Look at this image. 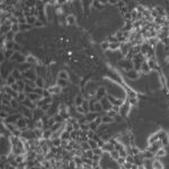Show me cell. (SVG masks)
Returning <instances> with one entry per match:
<instances>
[{"instance_id": "33", "label": "cell", "mask_w": 169, "mask_h": 169, "mask_svg": "<svg viewBox=\"0 0 169 169\" xmlns=\"http://www.w3.org/2000/svg\"><path fill=\"white\" fill-rule=\"evenodd\" d=\"M93 151H94V155H96V156H102L103 157V155H104V151H103L102 148H96V149H94Z\"/></svg>"}, {"instance_id": "36", "label": "cell", "mask_w": 169, "mask_h": 169, "mask_svg": "<svg viewBox=\"0 0 169 169\" xmlns=\"http://www.w3.org/2000/svg\"><path fill=\"white\" fill-rule=\"evenodd\" d=\"M34 93H36L37 95H40V96H43L44 89H43V88H37V87H36L35 89H34Z\"/></svg>"}, {"instance_id": "8", "label": "cell", "mask_w": 169, "mask_h": 169, "mask_svg": "<svg viewBox=\"0 0 169 169\" xmlns=\"http://www.w3.org/2000/svg\"><path fill=\"white\" fill-rule=\"evenodd\" d=\"M26 62H27V63H29V64H32V65H35V64L38 63L37 59H36L34 55H32V54L26 55Z\"/></svg>"}, {"instance_id": "26", "label": "cell", "mask_w": 169, "mask_h": 169, "mask_svg": "<svg viewBox=\"0 0 169 169\" xmlns=\"http://www.w3.org/2000/svg\"><path fill=\"white\" fill-rule=\"evenodd\" d=\"M17 99H18V102L21 103H23L24 100H26L27 99V95L25 93H19V95H18V97H17Z\"/></svg>"}, {"instance_id": "5", "label": "cell", "mask_w": 169, "mask_h": 169, "mask_svg": "<svg viewBox=\"0 0 169 169\" xmlns=\"http://www.w3.org/2000/svg\"><path fill=\"white\" fill-rule=\"evenodd\" d=\"M65 21H67V25H69V26H72V25L77 24V18L74 15H68Z\"/></svg>"}, {"instance_id": "35", "label": "cell", "mask_w": 169, "mask_h": 169, "mask_svg": "<svg viewBox=\"0 0 169 169\" xmlns=\"http://www.w3.org/2000/svg\"><path fill=\"white\" fill-rule=\"evenodd\" d=\"M11 31L14 33H17L21 31V26H19V24H14V25H11Z\"/></svg>"}, {"instance_id": "1", "label": "cell", "mask_w": 169, "mask_h": 169, "mask_svg": "<svg viewBox=\"0 0 169 169\" xmlns=\"http://www.w3.org/2000/svg\"><path fill=\"white\" fill-rule=\"evenodd\" d=\"M16 126H17V128L21 130L23 132L27 131V130H28V127H27V118H25V117H21V118L16 122Z\"/></svg>"}, {"instance_id": "18", "label": "cell", "mask_w": 169, "mask_h": 169, "mask_svg": "<svg viewBox=\"0 0 169 169\" xmlns=\"http://www.w3.org/2000/svg\"><path fill=\"white\" fill-rule=\"evenodd\" d=\"M19 104H21V103L18 102L17 98H12L11 100H10V107H12L14 109H16V108L19 107Z\"/></svg>"}, {"instance_id": "20", "label": "cell", "mask_w": 169, "mask_h": 169, "mask_svg": "<svg viewBox=\"0 0 169 169\" xmlns=\"http://www.w3.org/2000/svg\"><path fill=\"white\" fill-rule=\"evenodd\" d=\"M103 118V124H109V123H113L114 122V118H112V117L107 116V115H104V116H102Z\"/></svg>"}, {"instance_id": "47", "label": "cell", "mask_w": 169, "mask_h": 169, "mask_svg": "<svg viewBox=\"0 0 169 169\" xmlns=\"http://www.w3.org/2000/svg\"><path fill=\"white\" fill-rule=\"evenodd\" d=\"M82 167H84V169H94L93 166H91V165H88V163H84Z\"/></svg>"}, {"instance_id": "2", "label": "cell", "mask_w": 169, "mask_h": 169, "mask_svg": "<svg viewBox=\"0 0 169 169\" xmlns=\"http://www.w3.org/2000/svg\"><path fill=\"white\" fill-rule=\"evenodd\" d=\"M100 103H102V105H103V109H104L105 112L111 111L112 108H113V104L108 100L107 97H104V98L100 100Z\"/></svg>"}, {"instance_id": "27", "label": "cell", "mask_w": 169, "mask_h": 169, "mask_svg": "<svg viewBox=\"0 0 169 169\" xmlns=\"http://www.w3.org/2000/svg\"><path fill=\"white\" fill-rule=\"evenodd\" d=\"M76 111L78 114H80V115H87V112L84 109V107L82 106H76Z\"/></svg>"}, {"instance_id": "53", "label": "cell", "mask_w": 169, "mask_h": 169, "mask_svg": "<svg viewBox=\"0 0 169 169\" xmlns=\"http://www.w3.org/2000/svg\"><path fill=\"white\" fill-rule=\"evenodd\" d=\"M77 169H84V167H82V166L81 167H77Z\"/></svg>"}, {"instance_id": "32", "label": "cell", "mask_w": 169, "mask_h": 169, "mask_svg": "<svg viewBox=\"0 0 169 169\" xmlns=\"http://www.w3.org/2000/svg\"><path fill=\"white\" fill-rule=\"evenodd\" d=\"M89 126H90V130H91V131H95V132H96L97 130H98V127H99V125L97 124L96 122H95V121L89 123Z\"/></svg>"}, {"instance_id": "29", "label": "cell", "mask_w": 169, "mask_h": 169, "mask_svg": "<svg viewBox=\"0 0 169 169\" xmlns=\"http://www.w3.org/2000/svg\"><path fill=\"white\" fill-rule=\"evenodd\" d=\"M88 144H89V147H90V149H96V148H98V143L96 142L95 140H88Z\"/></svg>"}, {"instance_id": "37", "label": "cell", "mask_w": 169, "mask_h": 169, "mask_svg": "<svg viewBox=\"0 0 169 169\" xmlns=\"http://www.w3.org/2000/svg\"><path fill=\"white\" fill-rule=\"evenodd\" d=\"M128 103H130V105H131V106L137 105V97H134V98H130V99H128Z\"/></svg>"}, {"instance_id": "43", "label": "cell", "mask_w": 169, "mask_h": 169, "mask_svg": "<svg viewBox=\"0 0 169 169\" xmlns=\"http://www.w3.org/2000/svg\"><path fill=\"white\" fill-rule=\"evenodd\" d=\"M95 122H96L97 124H98V125H99V126L102 125V124H103V118H102V116H100V115H99V116L97 117L96 120H95Z\"/></svg>"}, {"instance_id": "14", "label": "cell", "mask_w": 169, "mask_h": 169, "mask_svg": "<svg viewBox=\"0 0 169 169\" xmlns=\"http://www.w3.org/2000/svg\"><path fill=\"white\" fill-rule=\"evenodd\" d=\"M52 130L51 128H47L46 131H44L43 133V139H45V140H51V137H52Z\"/></svg>"}, {"instance_id": "3", "label": "cell", "mask_w": 169, "mask_h": 169, "mask_svg": "<svg viewBox=\"0 0 169 169\" xmlns=\"http://www.w3.org/2000/svg\"><path fill=\"white\" fill-rule=\"evenodd\" d=\"M21 105L26 106L27 108H29V109H32V111H35L36 108L38 107V106H37V104H36V103H33L32 100H29L28 98H27L26 100H24V102L21 103Z\"/></svg>"}, {"instance_id": "24", "label": "cell", "mask_w": 169, "mask_h": 169, "mask_svg": "<svg viewBox=\"0 0 169 169\" xmlns=\"http://www.w3.org/2000/svg\"><path fill=\"white\" fill-rule=\"evenodd\" d=\"M109 156L112 157V159H113V160H117V159L120 158V152L117 151V150H114V151L109 152Z\"/></svg>"}, {"instance_id": "34", "label": "cell", "mask_w": 169, "mask_h": 169, "mask_svg": "<svg viewBox=\"0 0 169 169\" xmlns=\"http://www.w3.org/2000/svg\"><path fill=\"white\" fill-rule=\"evenodd\" d=\"M44 160H45V156H44V155H37V156H36V159H35L36 162L42 163Z\"/></svg>"}, {"instance_id": "23", "label": "cell", "mask_w": 169, "mask_h": 169, "mask_svg": "<svg viewBox=\"0 0 169 169\" xmlns=\"http://www.w3.org/2000/svg\"><path fill=\"white\" fill-rule=\"evenodd\" d=\"M15 35H16V33H14L12 31H10V32H8L7 34H5V36H6V40H7V41H14Z\"/></svg>"}, {"instance_id": "17", "label": "cell", "mask_w": 169, "mask_h": 169, "mask_svg": "<svg viewBox=\"0 0 169 169\" xmlns=\"http://www.w3.org/2000/svg\"><path fill=\"white\" fill-rule=\"evenodd\" d=\"M60 139L61 140H68V141H70L71 140V134L70 132H67V131H63L61 134V137H60Z\"/></svg>"}, {"instance_id": "42", "label": "cell", "mask_w": 169, "mask_h": 169, "mask_svg": "<svg viewBox=\"0 0 169 169\" xmlns=\"http://www.w3.org/2000/svg\"><path fill=\"white\" fill-rule=\"evenodd\" d=\"M95 134H96V133H95V131H91V130H90V131H88V133H87L88 139H89V140H90V139L93 140V137H94V135H95Z\"/></svg>"}, {"instance_id": "39", "label": "cell", "mask_w": 169, "mask_h": 169, "mask_svg": "<svg viewBox=\"0 0 169 169\" xmlns=\"http://www.w3.org/2000/svg\"><path fill=\"white\" fill-rule=\"evenodd\" d=\"M127 76L130 77V78H137V73H135V72H134L133 70H130V71H128V72H127Z\"/></svg>"}, {"instance_id": "49", "label": "cell", "mask_w": 169, "mask_h": 169, "mask_svg": "<svg viewBox=\"0 0 169 169\" xmlns=\"http://www.w3.org/2000/svg\"><path fill=\"white\" fill-rule=\"evenodd\" d=\"M67 146H69V141H68V140H62L61 147H67Z\"/></svg>"}, {"instance_id": "45", "label": "cell", "mask_w": 169, "mask_h": 169, "mask_svg": "<svg viewBox=\"0 0 169 169\" xmlns=\"http://www.w3.org/2000/svg\"><path fill=\"white\" fill-rule=\"evenodd\" d=\"M14 51H15V52H17V51H21V46L16 43V44H15V47H14Z\"/></svg>"}, {"instance_id": "16", "label": "cell", "mask_w": 169, "mask_h": 169, "mask_svg": "<svg viewBox=\"0 0 169 169\" xmlns=\"http://www.w3.org/2000/svg\"><path fill=\"white\" fill-rule=\"evenodd\" d=\"M72 159H73V161H74V163L77 165V167H81L82 165H84V161H82V158H81V157L74 156V157H73Z\"/></svg>"}, {"instance_id": "13", "label": "cell", "mask_w": 169, "mask_h": 169, "mask_svg": "<svg viewBox=\"0 0 169 169\" xmlns=\"http://www.w3.org/2000/svg\"><path fill=\"white\" fill-rule=\"evenodd\" d=\"M84 102V97H82V95H78V96L76 97V99H74V105L76 106H82Z\"/></svg>"}, {"instance_id": "52", "label": "cell", "mask_w": 169, "mask_h": 169, "mask_svg": "<svg viewBox=\"0 0 169 169\" xmlns=\"http://www.w3.org/2000/svg\"><path fill=\"white\" fill-rule=\"evenodd\" d=\"M131 169H137V166H132Z\"/></svg>"}, {"instance_id": "30", "label": "cell", "mask_w": 169, "mask_h": 169, "mask_svg": "<svg viewBox=\"0 0 169 169\" xmlns=\"http://www.w3.org/2000/svg\"><path fill=\"white\" fill-rule=\"evenodd\" d=\"M100 47H102L103 51H107V50H109V43H108L107 41H104L100 43Z\"/></svg>"}, {"instance_id": "44", "label": "cell", "mask_w": 169, "mask_h": 169, "mask_svg": "<svg viewBox=\"0 0 169 169\" xmlns=\"http://www.w3.org/2000/svg\"><path fill=\"white\" fill-rule=\"evenodd\" d=\"M142 70L144 71V72H149V65H148V63H143L142 64Z\"/></svg>"}, {"instance_id": "12", "label": "cell", "mask_w": 169, "mask_h": 169, "mask_svg": "<svg viewBox=\"0 0 169 169\" xmlns=\"http://www.w3.org/2000/svg\"><path fill=\"white\" fill-rule=\"evenodd\" d=\"M26 21H27V24H28V25L34 26L35 23L37 21V17H36V16H28V17H26Z\"/></svg>"}, {"instance_id": "41", "label": "cell", "mask_w": 169, "mask_h": 169, "mask_svg": "<svg viewBox=\"0 0 169 169\" xmlns=\"http://www.w3.org/2000/svg\"><path fill=\"white\" fill-rule=\"evenodd\" d=\"M116 161H117V163H118V165H124V163L126 162V159H125V158H123V157H120Z\"/></svg>"}, {"instance_id": "7", "label": "cell", "mask_w": 169, "mask_h": 169, "mask_svg": "<svg viewBox=\"0 0 169 169\" xmlns=\"http://www.w3.org/2000/svg\"><path fill=\"white\" fill-rule=\"evenodd\" d=\"M102 149H103V151H104V152H108V153H109V152H112V151L115 150V146L112 144V143H109V142H106L105 146L103 147Z\"/></svg>"}, {"instance_id": "22", "label": "cell", "mask_w": 169, "mask_h": 169, "mask_svg": "<svg viewBox=\"0 0 169 169\" xmlns=\"http://www.w3.org/2000/svg\"><path fill=\"white\" fill-rule=\"evenodd\" d=\"M95 111H96V113H100V112H105L104 109H103V105L100 102H96L95 103Z\"/></svg>"}, {"instance_id": "19", "label": "cell", "mask_w": 169, "mask_h": 169, "mask_svg": "<svg viewBox=\"0 0 169 169\" xmlns=\"http://www.w3.org/2000/svg\"><path fill=\"white\" fill-rule=\"evenodd\" d=\"M35 84H36V87H37V88H43V89H44V80H43L42 77H38V78L36 79Z\"/></svg>"}, {"instance_id": "10", "label": "cell", "mask_w": 169, "mask_h": 169, "mask_svg": "<svg viewBox=\"0 0 169 169\" xmlns=\"http://www.w3.org/2000/svg\"><path fill=\"white\" fill-rule=\"evenodd\" d=\"M15 54V51L14 50H6L5 52L2 53V56L5 59H7V60H10V59L12 58V55Z\"/></svg>"}, {"instance_id": "4", "label": "cell", "mask_w": 169, "mask_h": 169, "mask_svg": "<svg viewBox=\"0 0 169 169\" xmlns=\"http://www.w3.org/2000/svg\"><path fill=\"white\" fill-rule=\"evenodd\" d=\"M10 74L11 76H14V78L16 79V80H24V76H23V73L21 72V71L18 70V69H14V70L10 72Z\"/></svg>"}, {"instance_id": "11", "label": "cell", "mask_w": 169, "mask_h": 169, "mask_svg": "<svg viewBox=\"0 0 169 169\" xmlns=\"http://www.w3.org/2000/svg\"><path fill=\"white\" fill-rule=\"evenodd\" d=\"M98 116L99 115H97V113H88L87 115H86V118H87L88 122L90 123V122H94Z\"/></svg>"}, {"instance_id": "51", "label": "cell", "mask_w": 169, "mask_h": 169, "mask_svg": "<svg viewBox=\"0 0 169 169\" xmlns=\"http://www.w3.org/2000/svg\"><path fill=\"white\" fill-rule=\"evenodd\" d=\"M15 169H27V168H25V167H17V168H15Z\"/></svg>"}, {"instance_id": "21", "label": "cell", "mask_w": 169, "mask_h": 169, "mask_svg": "<svg viewBox=\"0 0 169 169\" xmlns=\"http://www.w3.org/2000/svg\"><path fill=\"white\" fill-rule=\"evenodd\" d=\"M121 47V43L117 42V43H109V50L111 51H116Z\"/></svg>"}, {"instance_id": "31", "label": "cell", "mask_w": 169, "mask_h": 169, "mask_svg": "<svg viewBox=\"0 0 169 169\" xmlns=\"http://www.w3.org/2000/svg\"><path fill=\"white\" fill-rule=\"evenodd\" d=\"M106 115H107V116H109V117H112V118H115V117L118 115V113H116V112L114 111V109H111V111L106 112Z\"/></svg>"}, {"instance_id": "9", "label": "cell", "mask_w": 169, "mask_h": 169, "mask_svg": "<svg viewBox=\"0 0 169 169\" xmlns=\"http://www.w3.org/2000/svg\"><path fill=\"white\" fill-rule=\"evenodd\" d=\"M17 82V80L14 78V76H11L10 73H9L8 76H7V78H6V84L7 86H9V87H11L12 84H15Z\"/></svg>"}, {"instance_id": "15", "label": "cell", "mask_w": 169, "mask_h": 169, "mask_svg": "<svg viewBox=\"0 0 169 169\" xmlns=\"http://www.w3.org/2000/svg\"><path fill=\"white\" fill-rule=\"evenodd\" d=\"M56 84L58 86H60L61 88H67L68 86H69V81L68 80H63V79H58V82H56Z\"/></svg>"}, {"instance_id": "28", "label": "cell", "mask_w": 169, "mask_h": 169, "mask_svg": "<svg viewBox=\"0 0 169 169\" xmlns=\"http://www.w3.org/2000/svg\"><path fill=\"white\" fill-rule=\"evenodd\" d=\"M153 169H163V165L159 160L153 161Z\"/></svg>"}, {"instance_id": "50", "label": "cell", "mask_w": 169, "mask_h": 169, "mask_svg": "<svg viewBox=\"0 0 169 169\" xmlns=\"http://www.w3.org/2000/svg\"><path fill=\"white\" fill-rule=\"evenodd\" d=\"M98 166H99V162H97V161H94L93 162V168H96Z\"/></svg>"}, {"instance_id": "6", "label": "cell", "mask_w": 169, "mask_h": 169, "mask_svg": "<svg viewBox=\"0 0 169 169\" xmlns=\"http://www.w3.org/2000/svg\"><path fill=\"white\" fill-rule=\"evenodd\" d=\"M58 79H63V80H70V76H69V73L67 72L65 70H60L58 73Z\"/></svg>"}, {"instance_id": "46", "label": "cell", "mask_w": 169, "mask_h": 169, "mask_svg": "<svg viewBox=\"0 0 169 169\" xmlns=\"http://www.w3.org/2000/svg\"><path fill=\"white\" fill-rule=\"evenodd\" d=\"M34 26H35V27H43V26H44V24L42 23L41 21H37L35 23V25H34Z\"/></svg>"}, {"instance_id": "38", "label": "cell", "mask_w": 169, "mask_h": 169, "mask_svg": "<svg viewBox=\"0 0 169 169\" xmlns=\"http://www.w3.org/2000/svg\"><path fill=\"white\" fill-rule=\"evenodd\" d=\"M40 108H42V111H44V112H49L50 108H51V105H49V104H44V105L41 106Z\"/></svg>"}, {"instance_id": "25", "label": "cell", "mask_w": 169, "mask_h": 169, "mask_svg": "<svg viewBox=\"0 0 169 169\" xmlns=\"http://www.w3.org/2000/svg\"><path fill=\"white\" fill-rule=\"evenodd\" d=\"M61 142H62V140L60 139V137L54 139V140H52V146L55 147V148H60V147H61Z\"/></svg>"}, {"instance_id": "40", "label": "cell", "mask_w": 169, "mask_h": 169, "mask_svg": "<svg viewBox=\"0 0 169 169\" xmlns=\"http://www.w3.org/2000/svg\"><path fill=\"white\" fill-rule=\"evenodd\" d=\"M81 147H82V149H84V151H87V150H89V149H90V147H89L88 142H82L81 143Z\"/></svg>"}, {"instance_id": "48", "label": "cell", "mask_w": 169, "mask_h": 169, "mask_svg": "<svg viewBox=\"0 0 169 169\" xmlns=\"http://www.w3.org/2000/svg\"><path fill=\"white\" fill-rule=\"evenodd\" d=\"M100 158H102V156H94V158H93V160L94 161H97V162H99V160H100Z\"/></svg>"}]
</instances>
